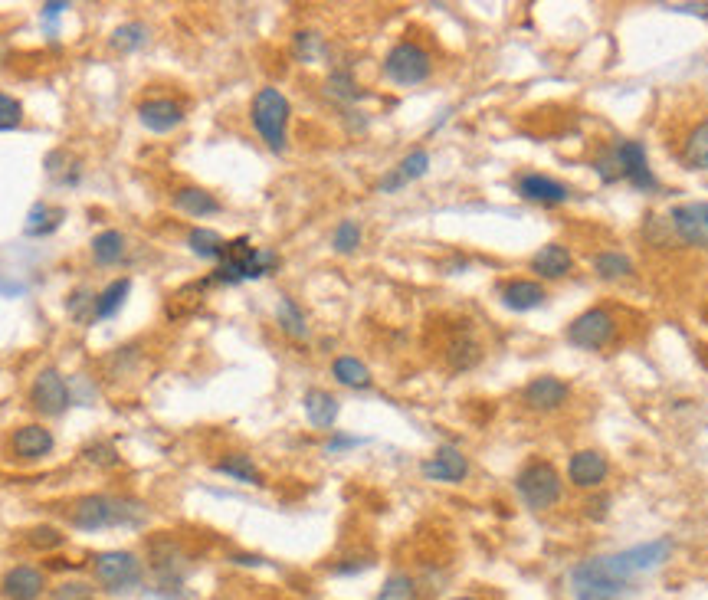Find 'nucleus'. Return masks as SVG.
Wrapping results in <instances>:
<instances>
[{"mask_svg": "<svg viewBox=\"0 0 708 600\" xmlns=\"http://www.w3.org/2000/svg\"><path fill=\"white\" fill-rule=\"evenodd\" d=\"M548 299V292L541 282L535 279H505L499 286V302L505 305L509 312H531V309H541Z\"/></svg>", "mask_w": 708, "mask_h": 600, "instance_id": "412c9836", "label": "nucleus"}, {"mask_svg": "<svg viewBox=\"0 0 708 600\" xmlns=\"http://www.w3.org/2000/svg\"><path fill=\"white\" fill-rule=\"evenodd\" d=\"M515 492L531 512H548L561 502L564 496V482L558 466L548 460H531L518 469L515 476Z\"/></svg>", "mask_w": 708, "mask_h": 600, "instance_id": "423d86ee", "label": "nucleus"}, {"mask_svg": "<svg viewBox=\"0 0 708 600\" xmlns=\"http://www.w3.org/2000/svg\"><path fill=\"white\" fill-rule=\"evenodd\" d=\"M361 240H364L361 223L358 220H341L335 227V233H332V250L341 253V256H348V253L358 250Z\"/></svg>", "mask_w": 708, "mask_h": 600, "instance_id": "a19ab883", "label": "nucleus"}, {"mask_svg": "<svg viewBox=\"0 0 708 600\" xmlns=\"http://www.w3.org/2000/svg\"><path fill=\"white\" fill-rule=\"evenodd\" d=\"M663 10H676V14H699V17H708V4H666Z\"/></svg>", "mask_w": 708, "mask_h": 600, "instance_id": "8fccbe9b", "label": "nucleus"}, {"mask_svg": "<svg viewBox=\"0 0 708 600\" xmlns=\"http://www.w3.org/2000/svg\"><path fill=\"white\" fill-rule=\"evenodd\" d=\"M610 151H613V161H617L620 181L633 184V191H643V194L659 191V178L653 174V168H649L643 141H636V138L617 141V145H610Z\"/></svg>", "mask_w": 708, "mask_h": 600, "instance_id": "9d476101", "label": "nucleus"}, {"mask_svg": "<svg viewBox=\"0 0 708 600\" xmlns=\"http://www.w3.org/2000/svg\"><path fill=\"white\" fill-rule=\"evenodd\" d=\"M568 587L574 600H620L633 584L617 578L607 558H587L571 568Z\"/></svg>", "mask_w": 708, "mask_h": 600, "instance_id": "0eeeda50", "label": "nucleus"}, {"mask_svg": "<svg viewBox=\"0 0 708 600\" xmlns=\"http://www.w3.org/2000/svg\"><path fill=\"white\" fill-rule=\"evenodd\" d=\"M325 96L341 102V105H354V102H361L364 96H368V92L354 82L351 73H345V69H335V73L325 79Z\"/></svg>", "mask_w": 708, "mask_h": 600, "instance_id": "e433bc0d", "label": "nucleus"}, {"mask_svg": "<svg viewBox=\"0 0 708 600\" xmlns=\"http://www.w3.org/2000/svg\"><path fill=\"white\" fill-rule=\"evenodd\" d=\"M433 76V56L423 50L420 43L400 40L391 46V53L384 56V79L394 86H420Z\"/></svg>", "mask_w": 708, "mask_h": 600, "instance_id": "6e6552de", "label": "nucleus"}, {"mask_svg": "<svg viewBox=\"0 0 708 600\" xmlns=\"http://www.w3.org/2000/svg\"><path fill=\"white\" fill-rule=\"evenodd\" d=\"M590 266H594V273L600 279H607V282H617V279H630L633 276V260L627 253H620V250H600L594 260H590Z\"/></svg>", "mask_w": 708, "mask_h": 600, "instance_id": "473e14b6", "label": "nucleus"}, {"mask_svg": "<svg viewBox=\"0 0 708 600\" xmlns=\"http://www.w3.org/2000/svg\"><path fill=\"white\" fill-rule=\"evenodd\" d=\"M279 269V253L269 250V246H253L250 237H236L227 240V250H223V260L214 266L207 282H217V286H240V282L263 279Z\"/></svg>", "mask_w": 708, "mask_h": 600, "instance_id": "f03ea898", "label": "nucleus"}, {"mask_svg": "<svg viewBox=\"0 0 708 600\" xmlns=\"http://www.w3.org/2000/svg\"><path fill=\"white\" fill-rule=\"evenodd\" d=\"M479 361H482V345L472 338L469 328H459L450 338V345H446V364H450L453 371H469L476 368Z\"/></svg>", "mask_w": 708, "mask_h": 600, "instance_id": "a878e982", "label": "nucleus"}, {"mask_svg": "<svg viewBox=\"0 0 708 600\" xmlns=\"http://www.w3.org/2000/svg\"><path fill=\"white\" fill-rule=\"evenodd\" d=\"M397 178H400V184H410V181H420L423 174L430 171V151L427 148H413V151H407L404 158H400V164L397 168H391Z\"/></svg>", "mask_w": 708, "mask_h": 600, "instance_id": "58836bf2", "label": "nucleus"}, {"mask_svg": "<svg viewBox=\"0 0 708 600\" xmlns=\"http://www.w3.org/2000/svg\"><path fill=\"white\" fill-rule=\"evenodd\" d=\"M371 555H364V558H345V561H338L335 568H332V574H338V578H351V574H364L371 568Z\"/></svg>", "mask_w": 708, "mask_h": 600, "instance_id": "49530a36", "label": "nucleus"}, {"mask_svg": "<svg viewBox=\"0 0 708 600\" xmlns=\"http://www.w3.org/2000/svg\"><path fill=\"white\" fill-rule=\"evenodd\" d=\"M568 397H571L568 381L554 378V374H538V378L528 381L522 391L525 407L535 410V414H551V410H558L561 404H568Z\"/></svg>", "mask_w": 708, "mask_h": 600, "instance_id": "4468645a", "label": "nucleus"}, {"mask_svg": "<svg viewBox=\"0 0 708 600\" xmlns=\"http://www.w3.org/2000/svg\"><path fill=\"white\" fill-rule=\"evenodd\" d=\"M148 564L155 571V594H161L164 600L181 597L187 571H191V558L181 548V541L168 532L148 538Z\"/></svg>", "mask_w": 708, "mask_h": 600, "instance_id": "39448f33", "label": "nucleus"}, {"mask_svg": "<svg viewBox=\"0 0 708 600\" xmlns=\"http://www.w3.org/2000/svg\"><path fill=\"white\" fill-rule=\"evenodd\" d=\"M361 443H364L361 437H345V433H335V437L325 443V453H341V450H354V446H361Z\"/></svg>", "mask_w": 708, "mask_h": 600, "instance_id": "09e8293b", "label": "nucleus"}, {"mask_svg": "<svg viewBox=\"0 0 708 600\" xmlns=\"http://www.w3.org/2000/svg\"><path fill=\"white\" fill-rule=\"evenodd\" d=\"M20 122H23L20 99L7 96V92H0V132H10V128H17Z\"/></svg>", "mask_w": 708, "mask_h": 600, "instance_id": "a18cd8bd", "label": "nucleus"}, {"mask_svg": "<svg viewBox=\"0 0 708 600\" xmlns=\"http://www.w3.org/2000/svg\"><path fill=\"white\" fill-rule=\"evenodd\" d=\"M610 476V463L600 450H577L568 463V479L577 489H600Z\"/></svg>", "mask_w": 708, "mask_h": 600, "instance_id": "a211bd4d", "label": "nucleus"}, {"mask_svg": "<svg viewBox=\"0 0 708 600\" xmlns=\"http://www.w3.org/2000/svg\"><path fill=\"white\" fill-rule=\"evenodd\" d=\"M30 407L37 410L40 417H63L69 407H73V391H69L66 378L56 368L37 371V378L30 384Z\"/></svg>", "mask_w": 708, "mask_h": 600, "instance_id": "9b49d317", "label": "nucleus"}, {"mask_svg": "<svg viewBox=\"0 0 708 600\" xmlns=\"http://www.w3.org/2000/svg\"><path fill=\"white\" fill-rule=\"evenodd\" d=\"M187 246H191V253L200 256V260L220 263L223 260V250H227V240H223L220 233L210 230V227H194L191 233H187Z\"/></svg>", "mask_w": 708, "mask_h": 600, "instance_id": "2f4dec72", "label": "nucleus"}, {"mask_svg": "<svg viewBox=\"0 0 708 600\" xmlns=\"http://www.w3.org/2000/svg\"><path fill=\"white\" fill-rule=\"evenodd\" d=\"M289 119H292V105L276 86L259 89L253 96L250 125L273 155H282V151L289 148Z\"/></svg>", "mask_w": 708, "mask_h": 600, "instance_id": "20e7f679", "label": "nucleus"}, {"mask_svg": "<svg viewBox=\"0 0 708 600\" xmlns=\"http://www.w3.org/2000/svg\"><path fill=\"white\" fill-rule=\"evenodd\" d=\"M276 322L282 328V335H289L292 341H309V319H305V312L299 309V302L282 296L279 305H276Z\"/></svg>", "mask_w": 708, "mask_h": 600, "instance_id": "c756f323", "label": "nucleus"}, {"mask_svg": "<svg viewBox=\"0 0 708 600\" xmlns=\"http://www.w3.org/2000/svg\"><path fill=\"white\" fill-rule=\"evenodd\" d=\"M669 230L692 250H708V200H686L669 210Z\"/></svg>", "mask_w": 708, "mask_h": 600, "instance_id": "ddd939ff", "label": "nucleus"}, {"mask_svg": "<svg viewBox=\"0 0 708 600\" xmlns=\"http://www.w3.org/2000/svg\"><path fill=\"white\" fill-rule=\"evenodd\" d=\"M63 541H66V535L53 525H37V528H30L27 532V545L37 548V551H53V548L63 545Z\"/></svg>", "mask_w": 708, "mask_h": 600, "instance_id": "37998d69", "label": "nucleus"}, {"mask_svg": "<svg viewBox=\"0 0 708 600\" xmlns=\"http://www.w3.org/2000/svg\"><path fill=\"white\" fill-rule=\"evenodd\" d=\"M325 53H328V46H325V37L318 30H299L292 37V56L305 66L325 60Z\"/></svg>", "mask_w": 708, "mask_h": 600, "instance_id": "4c0bfd02", "label": "nucleus"}, {"mask_svg": "<svg viewBox=\"0 0 708 600\" xmlns=\"http://www.w3.org/2000/svg\"><path fill=\"white\" fill-rule=\"evenodd\" d=\"M528 266L538 279H568L574 269V256L564 243H545L535 256H531Z\"/></svg>", "mask_w": 708, "mask_h": 600, "instance_id": "4be33fe9", "label": "nucleus"}, {"mask_svg": "<svg viewBox=\"0 0 708 600\" xmlns=\"http://www.w3.org/2000/svg\"><path fill=\"white\" fill-rule=\"evenodd\" d=\"M50 600H96V584L89 581H63L53 587Z\"/></svg>", "mask_w": 708, "mask_h": 600, "instance_id": "c03bdc74", "label": "nucleus"}, {"mask_svg": "<svg viewBox=\"0 0 708 600\" xmlns=\"http://www.w3.org/2000/svg\"><path fill=\"white\" fill-rule=\"evenodd\" d=\"M450 600H479V597H450Z\"/></svg>", "mask_w": 708, "mask_h": 600, "instance_id": "603ef678", "label": "nucleus"}, {"mask_svg": "<svg viewBox=\"0 0 708 600\" xmlns=\"http://www.w3.org/2000/svg\"><path fill=\"white\" fill-rule=\"evenodd\" d=\"M682 161L692 171H708V122H699L682 141Z\"/></svg>", "mask_w": 708, "mask_h": 600, "instance_id": "f704fd0d", "label": "nucleus"}, {"mask_svg": "<svg viewBox=\"0 0 708 600\" xmlns=\"http://www.w3.org/2000/svg\"><path fill=\"white\" fill-rule=\"evenodd\" d=\"M515 191L522 194L531 204H545V207H561L571 200V187L548 178V174H538V171H525L518 174L515 181Z\"/></svg>", "mask_w": 708, "mask_h": 600, "instance_id": "dca6fc26", "label": "nucleus"}, {"mask_svg": "<svg viewBox=\"0 0 708 600\" xmlns=\"http://www.w3.org/2000/svg\"><path fill=\"white\" fill-rule=\"evenodd\" d=\"M302 407H305V417H309V423H312L315 430H332L338 414H341L338 397L322 391V387H312V391H305Z\"/></svg>", "mask_w": 708, "mask_h": 600, "instance_id": "b1692460", "label": "nucleus"}, {"mask_svg": "<svg viewBox=\"0 0 708 600\" xmlns=\"http://www.w3.org/2000/svg\"><path fill=\"white\" fill-rule=\"evenodd\" d=\"M128 296H132V279H128V276L112 279L102 292H96V309H92V322L115 319V315L125 309Z\"/></svg>", "mask_w": 708, "mask_h": 600, "instance_id": "393cba45", "label": "nucleus"}, {"mask_svg": "<svg viewBox=\"0 0 708 600\" xmlns=\"http://www.w3.org/2000/svg\"><path fill=\"white\" fill-rule=\"evenodd\" d=\"M171 204L174 210H181V214L187 217H194V220H204V217H214L220 214V200L204 191V187H197V184H184V187H177L174 197H171Z\"/></svg>", "mask_w": 708, "mask_h": 600, "instance_id": "5701e85b", "label": "nucleus"}, {"mask_svg": "<svg viewBox=\"0 0 708 600\" xmlns=\"http://www.w3.org/2000/svg\"><path fill=\"white\" fill-rule=\"evenodd\" d=\"M46 594V574L33 564H14L0 578V597L4 600H40Z\"/></svg>", "mask_w": 708, "mask_h": 600, "instance_id": "f3484780", "label": "nucleus"}, {"mask_svg": "<svg viewBox=\"0 0 708 600\" xmlns=\"http://www.w3.org/2000/svg\"><path fill=\"white\" fill-rule=\"evenodd\" d=\"M125 256V233L122 230H102L92 237V263L96 266H118Z\"/></svg>", "mask_w": 708, "mask_h": 600, "instance_id": "7c9ffc66", "label": "nucleus"}, {"mask_svg": "<svg viewBox=\"0 0 708 600\" xmlns=\"http://www.w3.org/2000/svg\"><path fill=\"white\" fill-rule=\"evenodd\" d=\"M332 374H335V381L341 387H351V391H368L371 381H374L368 364H364L361 358H354V355H338L332 361Z\"/></svg>", "mask_w": 708, "mask_h": 600, "instance_id": "c85d7f7f", "label": "nucleus"}, {"mask_svg": "<svg viewBox=\"0 0 708 600\" xmlns=\"http://www.w3.org/2000/svg\"><path fill=\"white\" fill-rule=\"evenodd\" d=\"M138 122L151 135H168V132H174V128L184 125V105L177 99H168V96L145 99L138 105Z\"/></svg>", "mask_w": 708, "mask_h": 600, "instance_id": "2eb2a0df", "label": "nucleus"}, {"mask_svg": "<svg viewBox=\"0 0 708 600\" xmlns=\"http://www.w3.org/2000/svg\"><path fill=\"white\" fill-rule=\"evenodd\" d=\"M233 564H243V568H263L266 558H259V555H233Z\"/></svg>", "mask_w": 708, "mask_h": 600, "instance_id": "3c124183", "label": "nucleus"}, {"mask_svg": "<svg viewBox=\"0 0 708 600\" xmlns=\"http://www.w3.org/2000/svg\"><path fill=\"white\" fill-rule=\"evenodd\" d=\"M420 473L430 482H463L469 476V460L463 456V450H456V446L446 443L430 456V460L420 463Z\"/></svg>", "mask_w": 708, "mask_h": 600, "instance_id": "6ab92c4d", "label": "nucleus"}, {"mask_svg": "<svg viewBox=\"0 0 708 600\" xmlns=\"http://www.w3.org/2000/svg\"><path fill=\"white\" fill-rule=\"evenodd\" d=\"M672 555V541L669 538H659V541H643V545L627 548V551H617V555H607V564L613 568V574L623 581H636L640 574L659 568L666 558Z\"/></svg>", "mask_w": 708, "mask_h": 600, "instance_id": "1a4fd4ad", "label": "nucleus"}, {"mask_svg": "<svg viewBox=\"0 0 708 600\" xmlns=\"http://www.w3.org/2000/svg\"><path fill=\"white\" fill-rule=\"evenodd\" d=\"M613 338H617V319H613L610 309H600V305L581 312L568 325V341H571L574 348H584V351L607 348Z\"/></svg>", "mask_w": 708, "mask_h": 600, "instance_id": "f8f14e48", "label": "nucleus"}, {"mask_svg": "<svg viewBox=\"0 0 708 600\" xmlns=\"http://www.w3.org/2000/svg\"><path fill=\"white\" fill-rule=\"evenodd\" d=\"M148 40H151V30L145 27V23L132 20V23H122V27L112 30L109 46H112L115 53L128 56V53H138L141 46H148Z\"/></svg>", "mask_w": 708, "mask_h": 600, "instance_id": "72a5a7b5", "label": "nucleus"}, {"mask_svg": "<svg viewBox=\"0 0 708 600\" xmlns=\"http://www.w3.org/2000/svg\"><path fill=\"white\" fill-rule=\"evenodd\" d=\"M214 469L220 476H230L233 482H243V486H263V473H259V466L253 463V456H246V453L220 456Z\"/></svg>", "mask_w": 708, "mask_h": 600, "instance_id": "cd10ccee", "label": "nucleus"}, {"mask_svg": "<svg viewBox=\"0 0 708 600\" xmlns=\"http://www.w3.org/2000/svg\"><path fill=\"white\" fill-rule=\"evenodd\" d=\"M82 460L92 463L96 469H118L122 466V456H118L115 443H109V440H92L86 450H82Z\"/></svg>", "mask_w": 708, "mask_h": 600, "instance_id": "ea45409f", "label": "nucleus"}, {"mask_svg": "<svg viewBox=\"0 0 708 600\" xmlns=\"http://www.w3.org/2000/svg\"><path fill=\"white\" fill-rule=\"evenodd\" d=\"M151 519V509L135 496H112V492H86L69 502L66 522L76 532H109V528H128L138 532Z\"/></svg>", "mask_w": 708, "mask_h": 600, "instance_id": "f257e3e1", "label": "nucleus"}, {"mask_svg": "<svg viewBox=\"0 0 708 600\" xmlns=\"http://www.w3.org/2000/svg\"><path fill=\"white\" fill-rule=\"evenodd\" d=\"M66 220V210L63 207H53V204H33L30 214H27V223H23V233L27 237H50L59 227H63Z\"/></svg>", "mask_w": 708, "mask_h": 600, "instance_id": "bb28decb", "label": "nucleus"}, {"mask_svg": "<svg viewBox=\"0 0 708 600\" xmlns=\"http://www.w3.org/2000/svg\"><path fill=\"white\" fill-rule=\"evenodd\" d=\"M53 433L43 427V423H23V427L14 430V437H10V450H14V456H20V460H43V456H50L53 453Z\"/></svg>", "mask_w": 708, "mask_h": 600, "instance_id": "aec40b11", "label": "nucleus"}, {"mask_svg": "<svg viewBox=\"0 0 708 600\" xmlns=\"http://www.w3.org/2000/svg\"><path fill=\"white\" fill-rule=\"evenodd\" d=\"M374 600H420V581L407 571H394L387 574V581L374 594Z\"/></svg>", "mask_w": 708, "mask_h": 600, "instance_id": "c9c22d12", "label": "nucleus"}, {"mask_svg": "<svg viewBox=\"0 0 708 600\" xmlns=\"http://www.w3.org/2000/svg\"><path fill=\"white\" fill-rule=\"evenodd\" d=\"M40 10H43V23H46V27H50V33H53V30H56V20L66 14L69 4H66V0H50V4H43Z\"/></svg>", "mask_w": 708, "mask_h": 600, "instance_id": "de8ad7c7", "label": "nucleus"}, {"mask_svg": "<svg viewBox=\"0 0 708 600\" xmlns=\"http://www.w3.org/2000/svg\"><path fill=\"white\" fill-rule=\"evenodd\" d=\"M92 309H96V292H89L86 286H79L69 292V299H66V312L73 315L76 322H92Z\"/></svg>", "mask_w": 708, "mask_h": 600, "instance_id": "79ce46f5", "label": "nucleus"}, {"mask_svg": "<svg viewBox=\"0 0 708 600\" xmlns=\"http://www.w3.org/2000/svg\"><path fill=\"white\" fill-rule=\"evenodd\" d=\"M92 581H96V591L109 597H125L135 594L141 584H145V561H141L135 551L125 548H109L92 555L89 561Z\"/></svg>", "mask_w": 708, "mask_h": 600, "instance_id": "7ed1b4c3", "label": "nucleus"}]
</instances>
